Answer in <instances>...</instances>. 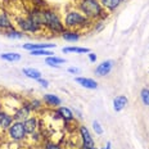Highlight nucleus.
I'll return each mask as SVG.
<instances>
[{"mask_svg":"<svg viewBox=\"0 0 149 149\" xmlns=\"http://www.w3.org/2000/svg\"><path fill=\"white\" fill-rule=\"evenodd\" d=\"M77 9L91 21L105 19L108 17L107 10H104L99 0H77Z\"/></svg>","mask_w":149,"mask_h":149,"instance_id":"f257e3e1","label":"nucleus"},{"mask_svg":"<svg viewBox=\"0 0 149 149\" xmlns=\"http://www.w3.org/2000/svg\"><path fill=\"white\" fill-rule=\"evenodd\" d=\"M64 27L68 30H77L81 32L82 30H85L86 27L91 26L93 21L89 19L88 17H85L79 9H68L64 15V21H63Z\"/></svg>","mask_w":149,"mask_h":149,"instance_id":"f03ea898","label":"nucleus"},{"mask_svg":"<svg viewBox=\"0 0 149 149\" xmlns=\"http://www.w3.org/2000/svg\"><path fill=\"white\" fill-rule=\"evenodd\" d=\"M45 29L54 35H57V33L62 35V32L66 30L58 12L54 10L53 8H45Z\"/></svg>","mask_w":149,"mask_h":149,"instance_id":"7ed1b4c3","label":"nucleus"},{"mask_svg":"<svg viewBox=\"0 0 149 149\" xmlns=\"http://www.w3.org/2000/svg\"><path fill=\"white\" fill-rule=\"evenodd\" d=\"M15 23H17L18 30H21L22 32H30V33H37L40 32L44 27L39 26L36 22H33L32 19L26 15V17H19L15 19Z\"/></svg>","mask_w":149,"mask_h":149,"instance_id":"20e7f679","label":"nucleus"},{"mask_svg":"<svg viewBox=\"0 0 149 149\" xmlns=\"http://www.w3.org/2000/svg\"><path fill=\"white\" fill-rule=\"evenodd\" d=\"M8 134H9V138L14 141H22L27 136L23 122H21V121H14V122L12 123L10 127L8 129Z\"/></svg>","mask_w":149,"mask_h":149,"instance_id":"39448f33","label":"nucleus"},{"mask_svg":"<svg viewBox=\"0 0 149 149\" xmlns=\"http://www.w3.org/2000/svg\"><path fill=\"white\" fill-rule=\"evenodd\" d=\"M27 15H29L33 22H36L39 26H41L45 29V23H46L45 22V8L33 7L27 12Z\"/></svg>","mask_w":149,"mask_h":149,"instance_id":"423d86ee","label":"nucleus"},{"mask_svg":"<svg viewBox=\"0 0 149 149\" xmlns=\"http://www.w3.org/2000/svg\"><path fill=\"white\" fill-rule=\"evenodd\" d=\"M79 132H80V138H81V145L82 147L95 149V141H94V139H93L91 134H90V131L88 130V127L81 125L79 127Z\"/></svg>","mask_w":149,"mask_h":149,"instance_id":"0eeeda50","label":"nucleus"},{"mask_svg":"<svg viewBox=\"0 0 149 149\" xmlns=\"http://www.w3.org/2000/svg\"><path fill=\"white\" fill-rule=\"evenodd\" d=\"M31 112L32 111H31L29 103H23L22 105H19V107L14 111L13 118H14V121H21V122H23V121H26L31 116Z\"/></svg>","mask_w":149,"mask_h":149,"instance_id":"6e6552de","label":"nucleus"},{"mask_svg":"<svg viewBox=\"0 0 149 149\" xmlns=\"http://www.w3.org/2000/svg\"><path fill=\"white\" fill-rule=\"evenodd\" d=\"M114 67V62L108 59V61H103L100 64H98L97 67H95V71L94 73L97 74L99 77H103V76H107V74H109L112 72V70H113Z\"/></svg>","mask_w":149,"mask_h":149,"instance_id":"1a4fd4ad","label":"nucleus"},{"mask_svg":"<svg viewBox=\"0 0 149 149\" xmlns=\"http://www.w3.org/2000/svg\"><path fill=\"white\" fill-rule=\"evenodd\" d=\"M14 122V118H13V114L8 113V112H5L4 109H0V129L3 130V131H5L10 127V125Z\"/></svg>","mask_w":149,"mask_h":149,"instance_id":"9d476101","label":"nucleus"},{"mask_svg":"<svg viewBox=\"0 0 149 149\" xmlns=\"http://www.w3.org/2000/svg\"><path fill=\"white\" fill-rule=\"evenodd\" d=\"M74 81L85 89H89V90H97L98 89V82L95 81L94 79H89V77H84V76H77V77H74Z\"/></svg>","mask_w":149,"mask_h":149,"instance_id":"9b49d317","label":"nucleus"},{"mask_svg":"<svg viewBox=\"0 0 149 149\" xmlns=\"http://www.w3.org/2000/svg\"><path fill=\"white\" fill-rule=\"evenodd\" d=\"M42 100H44V103L48 105V107H50V108H58V107H61L62 105V99L58 97V95L50 94V93L44 94Z\"/></svg>","mask_w":149,"mask_h":149,"instance_id":"f8f14e48","label":"nucleus"},{"mask_svg":"<svg viewBox=\"0 0 149 149\" xmlns=\"http://www.w3.org/2000/svg\"><path fill=\"white\" fill-rule=\"evenodd\" d=\"M62 39L64 40V41H68V42H76L79 41L80 39H81V32L77 30H68L66 29L62 32Z\"/></svg>","mask_w":149,"mask_h":149,"instance_id":"ddd939ff","label":"nucleus"},{"mask_svg":"<svg viewBox=\"0 0 149 149\" xmlns=\"http://www.w3.org/2000/svg\"><path fill=\"white\" fill-rule=\"evenodd\" d=\"M23 126L26 130L27 135L33 134L35 131H37V127H39V120L35 116H30L26 121H23Z\"/></svg>","mask_w":149,"mask_h":149,"instance_id":"4468645a","label":"nucleus"},{"mask_svg":"<svg viewBox=\"0 0 149 149\" xmlns=\"http://www.w3.org/2000/svg\"><path fill=\"white\" fill-rule=\"evenodd\" d=\"M125 0H99L100 5L103 7L104 10L107 12H114L116 9H118L121 7V4Z\"/></svg>","mask_w":149,"mask_h":149,"instance_id":"2eb2a0df","label":"nucleus"},{"mask_svg":"<svg viewBox=\"0 0 149 149\" xmlns=\"http://www.w3.org/2000/svg\"><path fill=\"white\" fill-rule=\"evenodd\" d=\"M22 48L24 50H29V52H32V50H39V49H50L55 48V44H50V42H46V44H41V42H37V44H33V42H27V44H23Z\"/></svg>","mask_w":149,"mask_h":149,"instance_id":"dca6fc26","label":"nucleus"},{"mask_svg":"<svg viewBox=\"0 0 149 149\" xmlns=\"http://www.w3.org/2000/svg\"><path fill=\"white\" fill-rule=\"evenodd\" d=\"M13 27V22H12L10 17L5 10L0 9V30L1 31H7L9 29Z\"/></svg>","mask_w":149,"mask_h":149,"instance_id":"f3484780","label":"nucleus"},{"mask_svg":"<svg viewBox=\"0 0 149 149\" xmlns=\"http://www.w3.org/2000/svg\"><path fill=\"white\" fill-rule=\"evenodd\" d=\"M58 114H59V117H61V120L62 121H64V122H71V121H73L74 120V114H73V112L70 109V108H67V107H64V105H61V107H58Z\"/></svg>","mask_w":149,"mask_h":149,"instance_id":"a211bd4d","label":"nucleus"},{"mask_svg":"<svg viewBox=\"0 0 149 149\" xmlns=\"http://www.w3.org/2000/svg\"><path fill=\"white\" fill-rule=\"evenodd\" d=\"M127 104H129V98L126 95H118L113 99V109L116 112L123 111Z\"/></svg>","mask_w":149,"mask_h":149,"instance_id":"6ab92c4d","label":"nucleus"},{"mask_svg":"<svg viewBox=\"0 0 149 149\" xmlns=\"http://www.w3.org/2000/svg\"><path fill=\"white\" fill-rule=\"evenodd\" d=\"M63 63H66V59H64V58L55 57V55H52V57H46L45 58V64H48L49 67L59 68L61 64H63Z\"/></svg>","mask_w":149,"mask_h":149,"instance_id":"aec40b11","label":"nucleus"},{"mask_svg":"<svg viewBox=\"0 0 149 149\" xmlns=\"http://www.w3.org/2000/svg\"><path fill=\"white\" fill-rule=\"evenodd\" d=\"M22 73L26 77H29V79H31V80H36V81L39 79H41V76H42L39 70H36V68H31V67L22 68Z\"/></svg>","mask_w":149,"mask_h":149,"instance_id":"412c9836","label":"nucleus"},{"mask_svg":"<svg viewBox=\"0 0 149 149\" xmlns=\"http://www.w3.org/2000/svg\"><path fill=\"white\" fill-rule=\"evenodd\" d=\"M4 35L8 37V39H13V40H18V39H22L24 36V33L22 32L21 30L18 29H14V27H12V29H9L7 31H4Z\"/></svg>","mask_w":149,"mask_h":149,"instance_id":"4be33fe9","label":"nucleus"},{"mask_svg":"<svg viewBox=\"0 0 149 149\" xmlns=\"http://www.w3.org/2000/svg\"><path fill=\"white\" fill-rule=\"evenodd\" d=\"M0 58L3 61H7V62H18L21 61V54L19 53H15V52H9V53H3L0 54Z\"/></svg>","mask_w":149,"mask_h":149,"instance_id":"5701e85b","label":"nucleus"},{"mask_svg":"<svg viewBox=\"0 0 149 149\" xmlns=\"http://www.w3.org/2000/svg\"><path fill=\"white\" fill-rule=\"evenodd\" d=\"M63 53H77V54H85V53H90L89 48H82V46H66L62 49Z\"/></svg>","mask_w":149,"mask_h":149,"instance_id":"b1692460","label":"nucleus"},{"mask_svg":"<svg viewBox=\"0 0 149 149\" xmlns=\"http://www.w3.org/2000/svg\"><path fill=\"white\" fill-rule=\"evenodd\" d=\"M31 111L37 112V111H41L42 109V102L39 100V99H32V100L29 103Z\"/></svg>","mask_w":149,"mask_h":149,"instance_id":"393cba45","label":"nucleus"},{"mask_svg":"<svg viewBox=\"0 0 149 149\" xmlns=\"http://www.w3.org/2000/svg\"><path fill=\"white\" fill-rule=\"evenodd\" d=\"M31 55H35V57H40V55H44V57H52L53 52L48 50V49H39V50H32L30 52Z\"/></svg>","mask_w":149,"mask_h":149,"instance_id":"a878e982","label":"nucleus"},{"mask_svg":"<svg viewBox=\"0 0 149 149\" xmlns=\"http://www.w3.org/2000/svg\"><path fill=\"white\" fill-rule=\"evenodd\" d=\"M140 99H141V103L144 105H149V89H147V88L141 89Z\"/></svg>","mask_w":149,"mask_h":149,"instance_id":"bb28decb","label":"nucleus"},{"mask_svg":"<svg viewBox=\"0 0 149 149\" xmlns=\"http://www.w3.org/2000/svg\"><path fill=\"white\" fill-rule=\"evenodd\" d=\"M105 27V19H97L93 23V29H94L95 32H100Z\"/></svg>","mask_w":149,"mask_h":149,"instance_id":"cd10ccee","label":"nucleus"},{"mask_svg":"<svg viewBox=\"0 0 149 149\" xmlns=\"http://www.w3.org/2000/svg\"><path fill=\"white\" fill-rule=\"evenodd\" d=\"M93 130H94V132L97 135H103V132H104L103 127H102L99 121H94V122H93Z\"/></svg>","mask_w":149,"mask_h":149,"instance_id":"c85d7f7f","label":"nucleus"},{"mask_svg":"<svg viewBox=\"0 0 149 149\" xmlns=\"http://www.w3.org/2000/svg\"><path fill=\"white\" fill-rule=\"evenodd\" d=\"M45 149H62V148L57 144V143H54V141H48V143H45Z\"/></svg>","mask_w":149,"mask_h":149,"instance_id":"c756f323","label":"nucleus"},{"mask_svg":"<svg viewBox=\"0 0 149 149\" xmlns=\"http://www.w3.org/2000/svg\"><path fill=\"white\" fill-rule=\"evenodd\" d=\"M67 71L70 73H72V74H80V73H81V70H80V68H77V67H70Z\"/></svg>","mask_w":149,"mask_h":149,"instance_id":"7c9ffc66","label":"nucleus"},{"mask_svg":"<svg viewBox=\"0 0 149 149\" xmlns=\"http://www.w3.org/2000/svg\"><path fill=\"white\" fill-rule=\"evenodd\" d=\"M88 57H89V61L91 62V63H95V62H97V59H98V57L95 55V53H93V52L88 53Z\"/></svg>","mask_w":149,"mask_h":149,"instance_id":"2f4dec72","label":"nucleus"},{"mask_svg":"<svg viewBox=\"0 0 149 149\" xmlns=\"http://www.w3.org/2000/svg\"><path fill=\"white\" fill-rule=\"evenodd\" d=\"M37 82H39L42 88H48V86H49V81H48V80H45V79H42V77L37 80Z\"/></svg>","mask_w":149,"mask_h":149,"instance_id":"473e14b6","label":"nucleus"},{"mask_svg":"<svg viewBox=\"0 0 149 149\" xmlns=\"http://www.w3.org/2000/svg\"><path fill=\"white\" fill-rule=\"evenodd\" d=\"M112 148V144H111V141H107V144H105V147H103V148H99V149H111ZM97 149V148H95Z\"/></svg>","mask_w":149,"mask_h":149,"instance_id":"72a5a7b5","label":"nucleus"},{"mask_svg":"<svg viewBox=\"0 0 149 149\" xmlns=\"http://www.w3.org/2000/svg\"><path fill=\"white\" fill-rule=\"evenodd\" d=\"M76 1H77V0H76Z\"/></svg>","mask_w":149,"mask_h":149,"instance_id":"f704fd0d","label":"nucleus"}]
</instances>
